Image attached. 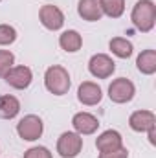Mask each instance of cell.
<instances>
[{
  "mask_svg": "<svg viewBox=\"0 0 156 158\" xmlns=\"http://www.w3.org/2000/svg\"><path fill=\"white\" fill-rule=\"evenodd\" d=\"M130 20L136 30L147 33L154 28L156 22V6L153 0H138L136 6L132 7Z\"/></svg>",
  "mask_w": 156,
  "mask_h": 158,
  "instance_id": "1",
  "label": "cell"
},
{
  "mask_svg": "<svg viewBox=\"0 0 156 158\" xmlns=\"http://www.w3.org/2000/svg\"><path fill=\"white\" fill-rule=\"evenodd\" d=\"M44 85H46L48 92H51L53 96H64L70 90L72 79H70V74H68L66 68H63L59 64H53L44 74Z\"/></svg>",
  "mask_w": 156,
  "mask_h": 158,
  "instance_id": "2",
  "label": "cell"
},
{
  "mask_svg": "<svg viewBox=\"0 0 156 158\" xmlns=\"http://www.w3.org/2000/svg\"><path fill=\"white\" fill-rule=\"evenodd\" d=\"M42 131H44V123L39 116L35 114H28L17 123V132L22 140L26 142H35L42 136Z\"/></svg>",
  "mask_w": 156,
  "mask_h": 158,
  "instance_id": "3",
  "label": "cell"
},
{
  "mask_svg": "<svg viewBox=\"0 0 156 158\" xmlns=\"http://www.w3.org/2000/svg\"><path fill=\"white\" fill-rule=\"evenodd\" d=\"M83 149V138L77 132H63L57 140V153L61 158H76Z\"/></svg>",
  "mask_w": 156,
  "mask_h": 158,
  "instance_id": "4",
  "label": "cell"
},
{
  "mask_svg": "<svg viewBox=\"0 0 156 158\" xmlns=\"http://www.w3.org/2000/svg\"><path fill=\"white\" fill-rule=\"evenodd\" d=\"M134 94H136V86L127 77L114 79L109 86V98L114 103H129L134 98Z\"/></svg>",
  "mask_w": 156,
  "mask_h": 158,
  "instance_id": "5",
  "label": "cell"
},
{
  "mask_svg": "<svg viewBox=\"0 0 156 158\" xmlns=\"http://www.w3.org/2000/svg\"><path fill=\"white\" fill-rule=\"evenodd\" d=\"M88 70L94 77L97 79H107L110 77L116 70V63L112 61V57H109L107 53H96L90 57L88 61Z\"/></svg>",
  "mask_w": 156,
  "mask_h": 158,
  "instance_id": "6",
  "label": "cell"
},
{
  "mask_svg": "<svg viewBox=\"0 0 156 158\" xmlns=\"http://www.w3.org/2000/svg\"><path fill=\"white\" fill-rule=\"evenodd\" d=\"M39 19H40V24L46 30H51V31H57V30H61L64 26V15L53 4H46V6L40 7Z\"/></svg>",
  "mask_w": 156,
  "mask_h": 158,
  "instance_id": "7",
  "label": "cell"
},
{
  "mask_svg": "<svg viewBox=\"0 0 156 158\" xmlns=\"http://www.w3.org/2000/svg\"><path fill=\"white\" fill-rule=\"evenodd\" d=\"M6 83L9 85V86H13V88H17V90H24V88H28L30 85H31V79H33V74H31V70L28 68V66H13L6 76Z\"/></svg>",
  "mask_w": 156,
  "mask_h": 158,
  "instance_id": "8",
  "label": "cell"
},
{
  "mask_svg": "<svg viewBox=\"0 0 156 158\" xmlns=\"http://www.w3.org/2000/svg\"><path fill=\"white\" fill-rule=\"evenodd\" d=\"M103 98V90L97 83H92V81H84L81 83L77 88V99L83 103V105H97Z\"/></svg>",
  "mask_w": 156,
  "mask_h": 158,
  "instance_id": "9",
  "label": "cell"
},
{
  "mask_svg": "<svg viewBox=\"0 0 156 158\" xmlns=\"http://www.w3.org/2000/svg\"><path fill=\"white\" fill-rule=\"evenodd\" d=\"M129 125L136 132H147L151 127H156V116L151 110H136L130 114Z\"/></svg>",
  "mask_w": 156,
  "mask_h": 158,
  "instance_id": "10",
  "label": "cell"
},
{
  "mask_svg": "<svg viewBox=\"0 0 156 158\" xmlns=\"http://www.w3.org/2000/svg\"><path fill=\"white\" fill-rule=\"evenodd\" d=\"M72 125L77 134H94L99 127V121L90 112H77L72 118Z\"/></svg>",
  "mask_w": 156,
  "mask_h": 158,
  "instance_id": "11",
  "label": "cell"
},
{
  "mask_svg": "<svg viewBox=\"0 0 156 158\" xmlns=\"http://www.w3.org/2000/svg\"><path fill=\"white\" fill-rule=\"evenodd\" d=\"M77 13L81 19H84L88 22H97L103 17L101 0H79Z\"/></svg>",
  "mask_w": 156,
  "mask_h": 158,
  "instance_id": "12",
  "label": "cell"
},
{
  "mask_svg": "<svg viewBox=\"0 0 156 158\" xmlns=\"http://www.w3.org/2000/svg\"><path fill=\"white\" fill-rule=\"evenodd\" d=\"M121 145H123L121 134H119L117 131H112V129L101 132V134L97 136V140H96V147H97L99 153H103V151H112V149H117V147H121Z\"/></svg>",
  "mask_w": 156,
  "mask_h": 158,
  "instance_id": "13",
  "label": "cell"
},
{
  "mask_svg": "<svg viewBox=\"0 0 156 158\" xmlns=\"http://www.w3.org/2000/svg\"><path fill=\"white\" fill-rule=\"evenodd\" d=\"M59 46H61L64 52H68V53L79 52L81 46H83V37L79 35V31H76V30L63 31L61 37H59Z\"/></svg>",
  "mask_w": 156,
  "mask_h": 158,
  "instance_id": "14",
  "label": "cell"
},
{
  "mask_svg": "<svg viewBox=\"0 0 156 158\" xmlns=\"http://www.w3.org/2000/svg\"><path fill=\"white\" fill-rule=\"evenodd\" d=\"M136 66L142 74L153 76L156 72V50H143L136 59Z\"/></svg>",
  "mask_w": 156,
  "mask_h": 158,
  "instance_id": "15",
  "label": "cell"
},
{
  "mask_svg": "<svg viewBox=\"0 0 156 158\" xmlns=\"http://www.w3.org/2000/svg\"><path fill=\"white\" fill-rule=\"evenodd\" d=\"M20 112V101L15 96H0V118L13 119Z\"/></svg>",
  "mask_w": 156,
  "mask_h": 158,
  "instance_id": "16",
  "label": "cell"
},
{
  "mask_svg": "<svg viewBox=\"0 0 156 158\" xmlns=\"http://www.w3.org/2000/svg\"><path fill=\"white\" fill-rule=\"evenodd\" d=\"M109 48H110V52L116 57H119V59H129L132 55V52H134L132 42L123 39V37H114V39L109 42Z\"/></svg>",
  "mask_w": 156,
  "mask_h": 158,
  "instance_id": "17",
  "label": "cell"
},
{
  "mask_svg": "<svg viewBox=\"0 0 156 158\" xmlns=\"http://www.w3.org/2000/svg\"><path fill=\"white\" fill-rule=\"evenodd\" d=\"M101 11L110 19H117L125 11V0H101Z\"/></svg>",
  "mask_w": 156,
  "mask_h": 158,
  "instance_id": "18",
  "label": "cell"
},
{
  "mask_svg": "<svg viewBox=\"0 0 156 158\" xmlns=\"http://www.w3.org/2000/svg\"><path fill=\"white\" fill-rule=\"evenodd\" d=\"M17 40V30L9 24H0V46L13 44Z\"/></svg>",
  "mask_w": 156,
  "mask_h": 158,
  "instance_id": "19",
  "label": "cell"
},
{
  "mask_svg": "<svg viewBox=\"0 0 156 158\" xmlns=\"http://www.w3.org/2000/svg\"><path fill=\"white\" fill-rule=\"evenodd\" d=\"M13 63H15V55L9 50H0V77H4L13 68Z\"/></svg>",
  "mask_w": 156,
  "mask_h": 158,
  "instance_id": "20",
  "label": "cell"
},
{
  "mask_svg": "<svg viewBox=\"0 0 156 158\" xmlns=\"http://www.w3.org/2000/svg\"><path fill=\"white\" fill-rule=\"evenodd\" d=\"M24 158H51V153L46 147H31L24 153Z\"/></svg>",
  "mask_w": 156,
  "mask_h": 158,
  "instance_id": "21",
  "label": "cell"
},
{
  "mask_svg": "<svg viewBox=\"0 0 156 158\" xmlns=\"http://www.w3.org/2000/svg\"><path fill=\"white\" fill-rule=\"evenodd\" d=\"M97 158H129V151L121 145V147L112 149V151H103V153H99Z\"/></svg>",
  "mask_w": 156,
  "mask_h": 158,
  "instance_id": "22",
  "label": "cell"
},
{
  "mask_svg": "<svg viewBox=\"0 0 156 158\" xmlns=\"http://www.w3.org/2000/svg\"><path fill=\"white\" fill-rule=\"evenodd\" d=\"M147 134H149V142H151V145H156V127H151V129L147 131Z\"/></svg>",
  "mask_w": 156,
  "mask_h": 158,
  "instance_id": "23",
  "label": "cell"
},
{
  "mask_svg": "<svg viewBox=\"0 0 156 158\" xmlns=\"http://www.w3.org/2000/svg\"><path fill=\"white\" fill-rule=\"evenodd\" d=\"M0 2H2V0H0Z\"/></svg>",
  "mask_w": 156,
  "mask_h": 158,
  "instance_id": "24",
  "label": "cell"
}]
</instances>
